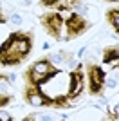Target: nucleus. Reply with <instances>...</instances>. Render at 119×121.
<instances>
[{
  "label": "nucleus",
  "instance_id": "1",
  "mask_svg": "<svg viewBox=\"0 0 119 121\" xmlns=\"http://www.w3.org/2000/svg\"><path fill=\"white\" fill-rule=\"evenodd\" d=\"M33 49V36L29 33H13L0 47V63L2 65H18Z\"/></svg>",
  "mask_w": 119,
  "mask_h": 121
},
{
  "label": "nucleus",
  "instance_id": "2",
  "mask_svg": "<svg viewBox=\"0 0 119 121\" xmlns=\"http://www.w3.org/2000/svg\"><path fill=\"white\" fill-rule=\"evenodd\" d=\"M58 72L60 71L51 61L42 60V61H36L34 65H31L29 69H27L25 80H27V83H31V85H43L45 81H49L51 78H54Z\"/></svg>",
  "mask_w": 119,
  "mask_h": 121
},
{
  "label": "nucleus",
  "instance_id": "3",
  "mask_svg": "<svg viewBox=\"0 0 119 121\" xmlns=\"http://www.w3.org/2000/svg\"><path fill=\"white\" fill-rule=\"evenodd\" d=\"M25 101L34 107H54V98H51L49 94H45L42 91V85H27L24 91Z\"/></svg>",
  "mask_w": 119,
  "mask_h": 121
},
{
  "label": "nucleus",
  "instance_id": "4",
  "mask_svg": "<svg viewBox=\"0 0 119 121\" xmlns=\"http://www.w3.org/2000/svg\"><path fill=\"white\" fill-rule=\"evenodd\" d=\"M65 27H67V40H72V38H78L79 35H83L85 31L89 29V22L81 15L72 13L65 22Z\"/></svg>",
  "mask_w": 119,
  "mask_h": 121
},
{
  "label": "nucleus",
  "instance_id": "5",
  "mask_svg": "<svg viewBox=\"0 0 119 121\" xmlns=\"http://www.w3.org/2000/svg\"><path fill=\"white\" fill-rule=\"evenodd\" d=\"M42 25H43V29L49 33L54 40H60V36H61V25H63V18L60 13H47L40 18Z\"/></svg>",
  "mask_w": 119,
  "mask_h": 121
},
{
  "label": "nucleus",
  "instance_id": "6",
  "mask_svg": "<svg viewBox=\"0 0 119 121\" xmlns=\"http://www.w3.org/2000/svg\"><path fill=\"white\" fill-rule=\"evenodd\" d=\"M69 80H70V81H69V91H67V96H69V99H74V98H78L79 94H81V91H83V87H85V74H83L81 65H78L74 71L70 72Z\"/></svg>",
  "mask_w": 119,
  "mask_h": 121
},
{
  "label": "nucleus",
  "instance_id": "7",
  "mask_svg": "<svg viewBox=\"0 0 119 121\" xmlns=\"http://www.w3.org/2000/svg\"><path fill=\"white\" fill-rule=\"evenodd\" d=\"M89 85H90V94H101L105 85V71L99 65H89Z\"/></svg>",
  "mask_w": 119,
  "mask_h": 121
},
{
  "label": "nucleus",
  "instance_id": "8",
  "mask_svg": "<svg viewBox=\"0 0 119 121\" xmlns=\"http://www.w3.org/2000/svg\"><path fill=\"white\" fill-rule=\"evenodd\" d=\"M103 61L110 67H115L119 63V45H108L103 51Z\"/></svg>",
  "mask_w": 119,
  "mask_h": 121
},
{
  "label": "nucleus",
  "instance_id": "9",
  "mask_svg": "<svg viewBox=\"0 0 119 121\" xmlns=\"http://www.w3.org/2000/svg\"><path fill=\"white\" fill-rule=\"evenodd\" d=\"M106 18H108V22L112 24V27L115 29V33L119 35V9H108Z\"/></svg>",
  "mask_w": 119,
  "mask_h": 121
},
{
  "label": "nucleus",
  "instance_id": "10",
  "mask_svg": "<svg viewBox=\"0 0 119 121\" xmlns=\"http://www.w3.org/2000/svg\"><path fill=\"white\" fill-rule=\"evenodd\" d=\"M40 4L43 7H56V5H60V0H40Z\"/></svg>",
  "mask_w": 119,
  "mask_h": 121
},
{
  "label": "nucleus",
  "instance_id": "11",
  "mask_svg": "<svg viewBox=\"0 0 119 121\" xmlns=\"http://www.w3.org/2000/svg\"><path fill=\"white\" fill-rule=\"evenodd\" d=\"M11 99H13L11 96H5V94H0V107H5L7 103H11Z\"/></svg>",
  "mask_w": 119,
  "mask_h": 121
},
{
  "label": "nucleus",
  "instance_id": "12",
  "mask_svg": "<svg viewBox=\"0 0 119 121\" xmlns=\"http://www.w3.org/2000/svg\"><path fill=\"white\" fill-rule=\"evenodd\" d=\"M81 4V0H65V5L67 7H78Z\"/></svg>",
  "mask_w": 119,
  "mask_h": 121
},
{
  "label": "nucleus",
  "instance_id": "13",
  "mask_svg": "<svg viewBox=\"0 0 119 121\" xmlns=\"http://www.w3.org/2000/svg\"><path fill=\"white\" fill-rule=\"evenodd\" d=\"M13 117L7 114V112H0V121H11Z\"/></svg>",
  "mask_w": 119,
  "mask_h": 121
},
{
  "label": "nucleus",
  "instance_id": "14",
  "mask_svg": "<svg viewBox=\"0 0 119 121\" xmlns=\"http://www.w3.org/2000/svg\"><path fill=\"white\" fill-rule=\"evenodd\" d=\"M5 20H7V18H5V15L2 13V11H0V24H4Z\"/></svg>",
  "mask_w": 119,
  "mask_h": 121
},
{
  "label": "nucleus",
  "instance_id": "15",
  "mask_svg": "<svg viewBox=\"0 0 119 121\" xmlns=\"http://www.w3.org/2000/svg\"><path fill=\"white\" fill-rule=\"evenodd\" d=\"M0 80H5V76H4V74H0Z\"/></svg>",
  "mask_w": 119,
  "mask_h": 121
},
{
  "label": "nucleus",
  "instance_id": "16",
  "mask_svg": "<svg viewBox=\"0 0 119 121\" xmlns=\"http://www.w3.org/2000/svg\"><path fill=\"white\" fill-rule=\"evenodd\" d=\"M110 2H119V0H110Z\"/></svg>",
  "mask_w": 119,
  "mask_h": 121
},
{
  "label": "nucleus",
  "instance_id": "17",
  "mask_svg": "<svg viewBox=\"0 0 119 121\" xmlns=\"http://www.w3.org/2000/svg\"><path fill=\"white\" fill-rule=\"evenodd\" d=\"M117 67H119V63H117Z\"/></svg>",
  "mask_w": 119,
  "mask_h": 121
}]
</instances>
